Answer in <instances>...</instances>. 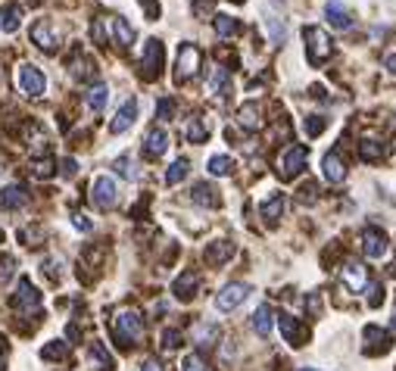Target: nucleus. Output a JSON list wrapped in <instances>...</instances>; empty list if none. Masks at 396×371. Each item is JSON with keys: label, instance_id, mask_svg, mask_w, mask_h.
Listing matches in <instances>:
<instances>
[{"label": "nucleus", "instance_id": "c756f323", "mask_svg": "<svg viewBox=\"0 0 396 371\" xmlns=\"http://www.w3.org/2000/svg\"><path fill=\"white\" fill-rule=\"evenodd\" d=\"M19 22H22V10H19V6H6V10H0V31H3V35H16Z\"/></svg>", "mask_w": 396, "mask_h": 371}, {"label": "nucleus", "instance_id": "37998d69", "mask_svg": "<svg viewBox=\"0 0 396 371\" xmlns=\"http://www.w3.org/2000/svg\"><path fill=\"white\" fill-rule=\"evenodd\" d=\"M172 112H175V103H172L169 97H163V100L156 103V119H159V122H169Z\"/></svg>", "mask_w": 396, "mask_h": 371}, {"label": "nucleus", "instance_id": "58836bf2", "mask_svg": "<svg viewBox=\"0 0 396 371\" xmlns=\"http://www.w3.org/2000/svg\"><path fill=\"white\" fill-rule=\"evenodd\" d=\"M381 153H384V147H381L378 140H362V144H359V157L365 159V163H372V159H381Z\"/></svg>", "mask_w": 396, "mask_h": 371}, {"label": "nucleus", "instance_id": "6e6552de", "mask_svg": "<svg viewBox=\"0 0 396 371\" xmlns=\"http://www.w3.org/2000/svg\"><path fill=\"white\" fill-rule=\"evenodd\" d=\"M247 296H250V284H244V281H231V284H225L216 293V309L219 312H234L237 306H244Z\"/></svg>", "mask_w": 396, "mask_h": 371}, {"label": "nucleus", "instance_id": "7c9ffc66", "mask_svg": "<svg viewBox=\"0 0 396 371\" xmlns=\"http://www.w3.org/2000/svg\"><path fill=\"white\" fill-rule=\"evenodd\" d=\"M88 356H91V365L97 368V371H112V356L106 353V347H103L100 340H94V343H91Z\"/></svg>", "mask_w": 396, "mask_h": 371}, {"label": "nucleus", "instance_id": "473e14b6", "mask_svg": "<svg viewBox=\"0 0 396 371\" xmlns=\"http://www.w3.org/2000/svg\"><path fill=\"white\" fill-rule=\"evenodd\" d=\"M212 25H216V35L219 38H234L240 31V22L234 16H228V13H219V16L212 19Z\"/></svg>", "mask_w": 396, "mask_h": 371}, {"label": "nucleus", "instance_id": "f257e3e1", "mask_svg": "<svg viewBox=\"0 0 396 371\" xmlns=\"http://www.w3.org/2000/svg\"><path fill=\"white\" fill-rule=\"evenodd\" d=\"M303 44H306V59H309L312 69L325 66V59L331 57V38H328V31L321 29V25H309V29H303Z\"/></svg>", "mask_w": 396, "mask_h": 371}, {"label": "nucleus", "instance_id": "1a4fd4ad", "mask_svg": "<svg viewBox=\"0 0 396 371\" xmlns=\"http://www.w3.org/2000/svg\"><path fill=\"white\" fill-rule=\"evenodd\" d=\"M359 247H362V253H365L368 259H374V262L387 259V253H390L387 234L381 231V228H365V231L359 234Z\"/></svg>", "mask_w": 396, "mask_h": 371}, {"label": "nucleus", "instance_id": "4be33fe9", "mask_svg": "<svg viewBox=\"0 0 396 371\" xmlns=\"http://www.w3.org/2000/svg\"><path fill=\"white\" fill-rule=\"evenodd\" d=\"M29 203V194H25L22 184H6L3 191H0V206L6 209V212H16V209H25Z\"/></svg>", "mask_w": 396, "mask_h": 371}, {"label": "nucleus", "instance_id": "423d86ee", "mask_svg": "<svg viewBox=\"0 0 396 371\" xmlns=\"http://www.w3.org/2000/svg\"><path fill=\"white\" fill-rule=\"evenodd\" d=\"M306 159H309V150H306L303 144L287 147V150L281 153V159H278V175H281V181L297 178V175L306 168Z\"/></svg>", "mask_w": 396, "mask_h": 371}, {"label": "nucleus", "instance_id": "864d4df0", "mask_svg": "<svg viewBox=\"0 0 396 371\" xmlns=\"http://www.w3.org/2000/svg\"><path fill=\"white\" fill-rule=\"evenodd\" d=\"M384 69L396 78V53H393V50H390V53H384Z\"/></svg>", "mask_w": 396, "mask_h": 371}, {"label": "nucleus", "instance_id": "3c124183", "mask_svg": "<svg viewBox=\"0 0 396 371\" xmlns=\"http://www.w3.org/2000/svg\"><path fill=\"white\" fill-rule=\"evenodd\" d=\"M140 371H166V365L156 359V356H147V359L140 362Z\"/></svg>", "mask_w": 396, "mask_h": 371}, {"label": "nucleus", "instance_id": "9b49d317", "mask_svg": "<svg viewBox=\"0 0 396 371\" xmlns=\"http://www.w3.org/2000/svg\"><path fill=\"white\" fill-rule=\"evenodd\" d=\"M163 59H166V50H163V41L150 38L144 44V57H140V69H144L147 78H156L163 72Z\"/></svg>", "mask_w": 396, "mask_h": 371}, {"label": "nucleus", "instance_id": "aec40b11", "mask_svg": "<svg viewBox=\"0 0 396 371\" xmlns=\"http://www.w3.org/2000/svg\"><path fill=\"white\" fill-rule=\"evenodd\" d=\"M284 209H287V197H284V194H272V197H265L263 203H259V215H263L265 225H274V221L284 215Z\"/></svg>", "mask_w": 396, "mask_h": 371}, {"label": "nucleus", "instance_id": "f3484780", "mask_svg": "<svg viewBox=\"0 0 396 371\" xmlns=\"http://www.w3.org/2000/svg\"><path fill=\"white\" fill-rule=\"evenodd\" d=\"M340 281H344L346 287L353 290V293H362V290L368 287V272L365 265H359V262H350V265L340 268Z\"/></svg>", "mask_w": 396, "mask_h": 371}, {"label": "nucleus", "instance_id": "2eb2a0df", "mask_svg": "<svg viewBox=\"0 0 396 371\" xmlns=\"http://www.w3.org/2000/svg\"><path fill=\"white\" fill-rule=\"evenodd\" d=\"M134 119H138V100L129 97L122 106H119V112H116V116H112L110 131H112V134H122V131H129V128L134 125Z\"/></svg>", "mask_w": 396, "mask_h": 371}, {"label": "nucleus", "instance_id": "2f4dec72", "mask_svg": "<svg viewBox=\"0 0 396 371\" xmlns=\"http://www.w3.org/2000/svg\"><path fill=\"white\" fill-rule=\"evenodd\" d=\"M85 100H88V110L91 112H103L106 103H110V87H106V85H94Z\"/></svg>", "mask_w": 396, "mask_h": 371}, {"label": "nucleus", "instance_id": "dca6fc26", "mask_svg": "<svg viewBox=\"0 0 396 371\" xmlns=\"http://www.w3.org/2000/svg\"><path fill=\"white\" fill-rule=\"evenodd\" d=\"M31 41L41 47V50H57V47H59V35L53 31V25L47 22V19H38V22L31 25Z\"/></svg>", "mask_w": 396, "mask_h": 371}, {"label": "nucleus", "instance_id": "f03ea898", "mask_svg": "<svg viewBox=\"0 0 396 371\" xmlns=\"http://www.w3.org/2000/svg\"><path fill=\"white\" fill-rule=\"evenodd\" d=\"M112 330H116V337L125 347H134L144 337V315L138 309H119L116 319H112Z\"/></svg>", "mask_w": 396, "mask_h": 371}, {"label": "nucleus", "instance_id": "13d9d810", "mask_svg": "<svg viewBox=\"0 0 396 371\" xmlns=\"http://www.w3.org/2000/svg\"><path fill=\"white\" fill-rule=\"evenodd\" d=\"M297 371H318V368H306V365H303V368H297Z\"/></svg>", "mask_w": 396, "mask_h": 371}, {"label": "nucleus", "instance_id": "a878e982", "mask_svg": "<svg viewBox=\"0 0 396 371\" xmlns=\"http://www.w3.org/2000/svg\"><path fill=\"white\" fill-rule=\"evenodd\" d=\"M110 31H112V41H116L119 47H131L134 44V29L125 22L122 16H112L110 19Z\"/></svg>", "mask_w": 396, "mask_h": 371}, {"label": "nucleus", "instance_id": "39448f33", "mask_svg": "<svg viewBox=\"0 0 396 371\" xmlns=\"http://www.w3.org/2000/svg\"><path fill=\"white\" fill-rule=\"evenodd\" d=\"M200 63H203V53H200L197 44L184 41L178 47V59H175V82H187L200 72Z\"/></svg>", "mask_w": 396, "mask_h": 371}, {"label": "nucleus", "instance_id": "de8ad7c7", "mask_svg": "<svg viewBox=\"0 0 396 371\" xmlns=\"http://www.w3.org/2000/svg\"><path fill=\"white\" fill-rule=\"evenodd\" d=\"M59 175H63V178H75V175H78V159L66 157L63 163H59Z\"/></svg>", "mask_w": 396, "mask_h": 371}, {"label": "nucleus", "instance_id": "0eeeda50", "mask_svg": "<svg viewBox=\"0 0 396 371\" xmlns=\"http://www.w3.org/2000/svg\"><path fill=\"white\" fill-rule=\"evenodd\" d=\"M44 303L41 290L31 284L29 278H19V287H16V296H13V309H19V315H31L38 312Z\"/></svg>", "mask_w": 396, "mask_h": 371}, {"label": "nucleus", "instance_id": "603ef678", "mask_svg": "<svg viewBox=\"0 0 396 371\" xmlns=\"http://www.w3.org/2000/svg\"><path fill=\"white\" fill-rule=\"evenodd\" d=\"M212 3H216V0H193V13H197V16H206V13L212 10Z\"/></svg>", "mask_w": 396, "mask_h": 371}, {"label": "nucleus", "instance_id": "ddd939ff", "mask_svg": "<svg viewBox=\"0 0 396 371\" xmlns=\"http://www.w3.org/2000/svg\"><path fill=\"white\" fill-rule=\"evenodd\" d=\"M197 287H200L197 272H181L178 278L172 281V293H175V300H181V303H191L193 296H197Z\"/></svg>", "mask_w": 396, "mask_h": 371}, {"label": "nucleus", "instance_id": "6e6d98bb", "mask_svg": "<svg viewBox=\"0 0 396 371\" xmlns=\"http://www.w3.org/2000/svg\"><path fill=\"white\" fill-rule=\"evenodd\" d=\"M50 172H53V163H50V159H44V163L35 166V175H44V178H47Z\"/></svg>", "mask_w": 396, "mask_h": 371}, {"label": "nucleus", "instance_id": "bb28decb", "mask_svg": "<svg viewBox=\"0 0 396 371\" xmlns=\"http://www.w3.org/2000/svg\"><path fill=\"white\" fill-rule=\"evenodd\" d=\"M259 116H263V112H259V106L250 100V103H244L237 110V125L244 128V131H256V128L263 125V119H259Z\"/></svg>", "mask_w": 396, "mask_h": 371}, {"label": "nucleus", "instance_id": "5701e85b", "mask_svg": "<svg viewBox=\"0 0 396 371\" xmlns=\"http://www.w3.org/2000/svg\"><path fill=\"white\" fill-rule=\"evenodd\" d=\"M325 16H328V22H331V29H337V31L353 29V16H350V10H346L340 0H331V3L325 6Z\"/></svg>", "mask_w": 396, "mask_h": 371}, {"label": "nucleus", "instance_id": "72a5a7b5", "mask_svg": "<svg viewBox=\"0 0 396 371\" xmlns=\"http://www.w3.org/2000/svg\"><path fill=\"white\" fill-rule=\"evenodd\" d=\"M206 138H210V122H206L203 116L191 119V122H187V140H191V144H203Z\"/></svg>", "mask_w": 396, "mask_h": 371}, {"label": "nucleus", "instance_id": "4c0bfd02", "mask_svg": "<svg viewBox=\"0 0 396 371\" xmlns=\"http://www.w3.org/2000/svg\"><path fill=\"white\" fill-rule=\"evenodd\" d=\"M112 168H116V172L122 175L125 181H138V178H140V172H138V163H134L131 157H119V159H116V166H112Z\"/></svg>", "mask_w": 396, "mask_h": 371}, {"label": "nucleus", "instance_id": "4468645a", "mask_svg": "<svg viewBox=\"0 0 396 371\" xmlns=\"http://www.w3.org/2000/svg\"><path fill=\"white\" fill-rule=\"evenodd\" d=\"M274 325L281 328V334H284V340L291 343V347H303V340H306V330L303 325H300L293 315H287V312H281L278 319H274Z\"/></svg>", "mask_w": 396, "mask_h": 371}, {"label": "nucleus", "instance_id": "f8f14e48", "mask_svg": "<svg viewBox=\"0 0 396 371\" xmlns=\"http://www.w3.org/2000/svg\"><path fill=\"white\" fill-rule=\"evenodd\" d=\"M234 253H237V247H234L231 240H212V244H206V249H203V259H206V265L219 268V265H225V262H231Z\"/></svg>", "mask_w": 396, "mask_h": 371}, {"label": "nucleus", "instance_id": "c9c22d12", "mask_svg": "<svg viewBox=\"0 0 396 371\" xmlns=\"http://www.w3.org/2000/svg\"><path fill=\"white\" fill-rule=\"evenodd\" d=\"M66 356H69V343H63V340H50L41 347L44 362H59V359H66Z\"/></svg>", "mask_w": 396, "mask_h": 371}, {"label": "nucleus", "instance_id": "cd10ccee", "mask_svg": "<svg viewBox=\"0 0 396 371\" xmlns=\"http://www.w3.org/2000/svg\"><path fill=\"white\" fill-rule=\"evenodd\" d=\"M272 325H274V312L268 303H263V306L253 312V330H256L259 337H268L272 334Z\"/></svg>", "mask_w": 396, "mask_h": 371}, {"label": "nucleus", "instance_id": "09e8293b", "mask_svg": "<svg viewBox=\"0 0 396 371\" xmlns=\"http://www.w3.org/2000/svg\"><path fill=\"white\" fill-rule=\"evenodd\" d=\"M72 225H75L78 231H85V234L94 231V221L88 219V215H82V212H75V215H72Z\"/></svg>", "mask_w": 396, "mask_h": 371}, {"label": "nucleus", "instance_id": "a19ab883", "mask_svg": "<svg viewBox=\"0 0 396 371\" xmlns=\"http://www.w3.org/2000/svg\"><path fill=\"white\" fill-rule=\"evenodd\" d=\"M325 125H328V119H325V116H309L306 122H303L306 138H318V134L325 131Z\"/></svg>", "mask_w": 396, "mask_h": 371}, {"label": "nucleus", "instance_id": "7ed1b4c3", "mask_svg": "<svg viewBox=\"0 0 396 371\" xmlns=\"http://www.w3.org/2000/svg\"><path fill=\"white\" fill-rule=\"evenodd\" d=\"M16 85H19V91L31 100H38L47 94V75L35 63H19L16 66Z\"/></svg>", "mask_w": 396, "mask_h": 371}, {"label": "nucleus", "instance_id": "a18cd8bd", "mask_svg": "<svg viewBox=\"0 0 396 371\" xmlns=\"http://www.w3.org/2000/svg\"><path fill=\"white\" fill-rule=\"evenodd\" d=\"M13 268H16V259L13 256H0V284H3L6 278H13Z\"/></svg>", "mask_w": 396, "mask_h": 371}, {"label": "nucleus", "instance_id": "8fccbe9b", "mask_svg": "<svg viewBox=\"0 0 396 371\" xmlns=\"http://www.w3.org/2000/svg\"><path fill=\"white\" fill-rule=\"evenodd\" d=\"M381 303H384V287H381V284H372V296H368V306L378 309Z\"/></svg>", "mask_w": 396, "mask_h": 371}, {"label": "nucleus", "instance_id": "bf43d9fd", "mask_svg": "<svg viewBox=\"0 0 396 371\" xmlns=\"http://www.w3.org/2000/svg\"><path fill=\"white\" fill-rule=\"evenodd\" d=\"M0 240H3V234H0Z\"/></svg>", "mask_w": 396, "mask_h": 371}, {"label": "nucleus", "instance_id": "79ce46f5", "mask_svg": "<svg viewBox=\"0 0 396 371\" xmlns=\"http://www.w3.org/2000/svg\"><path fill=\"white\" fill-rule=\"evenodd\" d=\"M181 371H210V368H206V362L200 353H187L184 359H181Z\"/></svg>", "mask_w": 396, "mask_h": 371}, {"label": "nucleus", "instance_id": "49530a36", "mask_svg": "<svg viewBox=\"0 0 396 371\" xmlns=\"http://www.w3.org/2000/svg\"><path fill=\"white\" fill-rule=\"evenodd\" d=\"M138 3H140V10H144V16L150 19V22L153 19H159V13H163L159 10V0H138Z\"/></svg>", "mask_w": 396, "mask_h": 371}, {"label": "nucleus", "instance_id": "e433bc0d", "mask_svg": "<svg viewBox=\"0 0 396 371\" xmlns=\"http://www.w3.org/2000/svg\"><path fill=\"white\" fill-rule=\"evenodd\" d=\"M193 340H197L200 347H212V343L219 340V325H206V321H200V325L193 328Z\"/></svg>", "mask_w": 396, "mask_h": 371}, {"label": "nucleus", "instance_id": "5fc2aeb1", "mask_svg": "<svg viewBox=\"0 0 396 371\" xmlns=\"http://www.w3.org/2000/svg\"><path fill=\"white\" fill-rule=\"evenodd\" d=\"M300 200H303V203H306V200L312 203V200H315V184H303V187H300Z\"/></svg>", "mask_w": 396, "mask_h": 371}, {"label": "nucleus", "instance_id": "9d476101", "mask_svg": "<svg viewBox=\"0 0 396 371\" xmlns=\"http://www.w3.org/2000/svg\"><path fill=\"white\" fill-rule=\"evenodd\" d=\"M91 203L97 209H112L119 203V187L116 181L110 178V175H100V178H94L91 184Z\"/></svg>", "mask_w": 396, "mask_h": 371}, {"label": "nucleus", "instance_id": "20e7f679", "mask_svg": "<svg viewBox=\"0 0 396 371\" xmlns=\"http://www.w3.org/2000/svg\"><path fill=\"white\" fill-rule=\"evenodd\" d=\"M263 25H265V35L274 47H281L287 41V19H284V10H281L278 0H268L265 10H263Z\"/></svg>", "mask_w": 396, "mask_h": 371}, {"label": "nucleus", "instance_id": "ea45409f", "mask_svg": "<svg viewBox=\"0 0 396 371\" xmlns=\"http://www.w3.org/2000/svg\"><path fill=\"white\" fill-rule=\"evenodd\" d=\"M29 144H31V150L35 153L47 150V134H44L41 125H29Z\"/></svg>", "mask_w": 396, "mask_h": 371}, {"label": "nucleus", "instance_id": "f704fd0d", "mask_svg": "<svg viewBox=\"0 0 396 371\" xmlns=\"http://www.w3.org/2000/svg\"><path fill=\"white\" fill-rule=\"evenodd\" d=\"M187 172H191V163H187L184 157H178L175 163L169 166V172H166V184L169 187H175V184H181V181L187 178Z\"/></svg>", "mask_w": 396, "mask_h": 371}, {"label": "nucleus", "instance_id": "6ab92c4d", "mask_svg": "<svg viewBox=\"0 0 396 371\" xmlns=\"http://www.w3.org/2000/svg\"><path fill=\"white\" fill-rule=\"evenodd\" d=\"M393 343V337L387 330H381L378 325H368L365 328V353L368 356H378V353H387Z\"/></svg>", "mask_w": 396, "mask_h": 371}, {"label": "nucleus", "instance_id": "c85d7f7f", "mask_svg": "<svg viewBox=\"0 0 396 371\" xmlns=\"http://www.w3.org/2000/svg\"><path fill=\"white\" fill-rule=\"evenodd\" d=\"M206 172H210L212 178H228V175L234 172V159L228 157V153H216V157H210V163H206Z\"/></svg>", "mask_w": 396, "mask_h": 371}, {"label": "nucleus", "instance_id": "a211bd4d", "mask_svg": "<svg viewBox=\"0 0 396 371\" xmlns=\"http://www.w3.org/2000/svg\"><path fill=\"white\" fill-rule=\"evenodd\" d=\"M321 175H325V181H331V184H344L346 181V163L340 159L337 150L321 159Z\"/></svg>", "mask_w": 396, "mask_h": 371}, {"label": "nucleus", "instance_id": "b1692460", "mask_svg": "<svg viewBox=\"0 0 396 371\" xmlns=\"http://www.w3.org/2000/svg\"><path fill=\"white\" fill-rule=\"evenodd\" d=\"M191 200L197 206H206V209H219L221 206V197H219V191L212 184H206V181H200V184H193V191H191Z\"/></svg>", "mask_w": 396, "mask_h": 371}, {"label": "nucleus", "instance_id": "c03bdc74", "mask_svg": "<svg viewBox=\"0 0 396 371\" xmlns=\"http://www.w3.org/2000/svg\"><path fill=\"white\" fill-rule=\"evenodd\" d=\"M178 347H181V330L178 328L163 330V349H178Z\"/></svg>", "mask_w": 396, "mask_h": 371}, {"label": "nucleus", "instance_id": "412c9836", "mask_svg": "<svg viewBox=\"0 0 396 371\" xmlns=\"http://www.w3.org/2000/svg\"><path fill=\"white\" fill-rule=\"evenodd\" d=\"M166 150H169V131H166V128H150L144 138V153L156 159V157H163Z\"/></svg>", "mask_w": 396, "mask_h": 371}, {"label": "nucleus", "instance_id": "393cba45", "mask_svg": "<svg viewBox=\"0 0 396 371\" xmlns=\"http://www.w3.org/2000/svg\"><path fill=\"white\" fill-rule=\"evenodd\" d=\"M206 87H210V94H216V97H225V94L231 91V72L216 66V69L210 72V78H206Z\"/></svg>", "mask_w": 396, "mask_h": 371}, {"label": "nucleus", "instance_id": "4d7b16f0", "mask_svg": "<svg viewBox=\"0 0 396 371\" xmlns=\"http://www.w3.org/2000/svg\"><path fill=\"white\" fill-rule=\"evenodd\" d=\"M306 306H309V312H318V309H321V300H318V293H309Z\"/></svg>", "mask_w": 396, "mask_h": 371}]
</instances>
